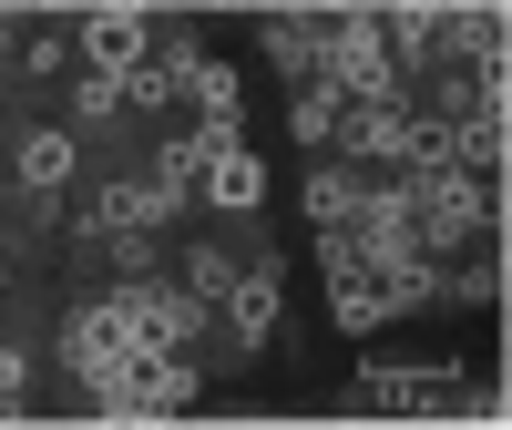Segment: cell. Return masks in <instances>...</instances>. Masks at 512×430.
Wrapping results in <instances>:
<instances>
[{
	"label": "cell",
	"mask_w": 512,
	"mask_h": 430,
	"mask_svg": "<svg viewBox=\"0 0 512 430\" xmlns=\"http://www.w3.org/2000/svg\"><path fill=\"white\" fill-rule=\"evenodd\" d=\"M328 93L338 103H400V62H390V41H379L369 11L328 21Z\"/></svg>",
	"instance_id": "1"
},
{
	"label": "cell",
	"mask_w": 512,
	"mask_h": 430,
	"mask_svg": "<svg viewBox=\"0 0 512 430\" xmlns=\"http://www.w3.org/2000/svg\"><path fill=\"white\" fill-rule=\"evenodd\" d=\"M93 400H103V420H164V410H185V400H195V359H185V349H164V359L144 349L123 379H103Z\"/></svg>",
	"instance_id": "2"
},
{
	"label": "cell",
	"mask_w": 512,
	"mask_h": 430,
	"mask_svg": "<svg viewBox=\"0 0 512 430\" xmlns=\"http://www.w3.org/2000/svg\"><path fill=\"white\" fill-rule=\"evenodd\" d=\"M62 359H72V379H123L144 349H134V318H123V297H103V308H72L62 318Z\"/></svg>",
	"instance_id": "3"
},
{
	"label": "cell",
	"mask_w": 512,
	"mask_h": 430,
	"mask_svg": "<svg viewBox=\"0 0 512 430\" xmlns=\"http://www.w3.org/2000/svg\"><path fill=\"white\" fill-rule=\"evenodd\" d=\"M123 318H134V349H195V328H205V297H175V287H154V277H123Z\"/></svg>",
	"instance_id": "4"
},
{
	"label": "cell",
	"mask_w": 512,
	"mask_h": 430,
	"mask_svg": "<svg viewBox=\"0 0 512 430\" xmlns=\"http://www.w3.org/2000/svg\"><path fill=\"white\" fill-rule=\"evenodd\" d=\"M154 62V21L144 11H93V21H82V72H144Z\"/></svg>",
	"instance_id": "5"
},
{
	"label": "cell",
	"mask_w": 512,
	"mask_h": 430,
	"mask_svg": "<svg viewBox=\"0 0 512 430\" xmlns=\"http://www.w3.org/2000/svg\"><path fill=\"white\" fill-rule=\"evenodd\" d=\"M185 103H195V144H205V154L246 144V134H236V72H226V62L185 52Z\"/></svg>",
	"instance_id": "6"
},
{
	"label": "cell",
	"mask_w": 512,
	"mask_h": 430,
	"mask_svg": "<svg viewBox=\"0 0 512 430\" xmlns=\"http://www.w3.org/2000/svg\"><path fill=\"white\" fill-rule=\"evenodd\" d=\"M338 154H369V164H400L410 154V113L400 103H338Z\"/></svg>",
	"instance_id": "7"
},
{
	"label": "cell",
	"mask_w": 512,
	"mask_h": 430,
	"mask_svg": "<svg viewBox=\"0 0 512 430\" xmlns=\"http://www.w3.org/2000/svg\"><path fill=\"white\" fill-rule=\"evenodd\" d=\"M164 215H175V205H164L154 185H103V205L82 215V226H93V236H154Z\"/></svg>",
	"instance_id": "8"
},
{
	"label": "cell",
	"mask_w": 512,
	"mask_h": 430,
	"mask_svg": "<svg viewBox=\"0 0 512 430\" xmlns=\"http://www.w3.org/2000/svg\"><path fill=\"white\" fill-rule=\"evenodd\" d=\"M205 195H216L226 215H256V195H267V164H256L246 144H226V154H205V175H195Z\"/></svg>",
	"instance_id": "9"
},
{
	"label": "cell",
	"mask_w": 512,
	"mask_h": 430,
	"mask_svg": "<svg viewBox=\"0 0 512 430\" xmlns=\"http://www.w3.org/2000/svg\"><path fill=\"white\" fill-rule=\"evenodd\" d=\"M277 287H287V267H277V256H256V267L226 287V318H236V338H267V318H277Z\"/></svg>",
	"instance_id": "10"
},
{
	"label": "cell",
	"mask_w": 512,
	"mask_h": 430,
	"mask_svg": "<svg viewBox=\"0 0 512 430\" xmlns=\"http://www.w3.org/2000/svg\"><path fill=\"white\" fill-rule=\"evenodd\" d=\"M451 164H461V175H502V103L451 123Z\"/></svg>",
	"instance_id": "11"
},
{
	"label": "cell",
	"mask_w": 512,
	"mask_h": 430,
	"mask_svg": "<svg viewBox=\"0 0 512 430\" xmlns=\"http://www.w3.org/2000/svg\"><path fill=\"white\" fill-rule=\"evenodd\" d=\"M359 195H369V185L349 175V164H318V175H308V215H318V236H328V226H349Z\"/></svg>",
	"instance_id": "12"
},
{
	"label": "cell",
	"mask_w": 512,
	"mask_h": 430,
	"mask_svg": "<svg viewBox=\"0 0 512 430\" xmlns=\"http://www.w3.org/2000/svg\"><path fill=\"white\" fill-rule=\"evenodd\" d=\"M195 175H205V144H195V134H164V154H154V175H144V185H154L164 205H185Z\"/></svg>",
	"instance_id": "13"
},
{
	"label": "cell",
	"mask_w": 512,
	"mask_h": 430,
	"mask_svg": "<svg viewBox=\"0 0 512 430\" xmlns=\"http://www.w3.org/2000/svg\"><path fill=\"white\" fill-rule=\"evenodd\" d=\"M62 175H72V134H31V144H21V185H31V195H52Z\"/></svg>",
	"instance_id": "14"
},
{
	"label": "cell",
	"mask_w": 512,
	"mask_h": 430,
	"mask_svg": "<svg viewBox=\"0 0 512 430\" xmlns=\"http://www.w3.org/2000/svg\"><path fill=\"white\" fill-rule=\"evenodd\" d=\"M328 134H338V93H328V82H297V144L328 154Z\"/></svg>",
	"instance_id": "15"
},
{
	"label": "cell",
	"mask_w": 512,
	"mask_h": 430,
	"mask_svg": "<svg viewBox=\"0 0 512 430\" xmlns=\"http://www.w3.org/2000/svg\"><path fill=\"white\" fill-rule=\"evenodd\" d=\"M431 379H441V369H369V400H379V410H420V400H431Z\"/></svg>",
	"instance_id": "16"
},
{
	"label": "cell",
	"mask_w": 512,
	"mask_h": 430,
	"mask_svg": "<svg viewBox=\"0 0 512 430\" xmlns=\"http://www.w3.org/2000/svg\"><path fill=\"white\" fill-rule=\"evenodd\" d=\"M185 287H195V297H226V287H236V256L195 246V256H185Z\"/></svg>",
	"instance_id": "17"
},
{
	"label": "cell",
	"mask_w": 512,
	"mask_h": 430,
	"mask_svg": "<svg viewBox=\"0 0 512 430\" xmlns=\"http://www.w3.org/2000/svg\"><path fill=\"white\" fill-rule=\"evenodd\" d=\"M21 379H31V369H21L11 349H0V410H21Z\"/></svg>",
	"instance_id": "18"
}]
</instances>
